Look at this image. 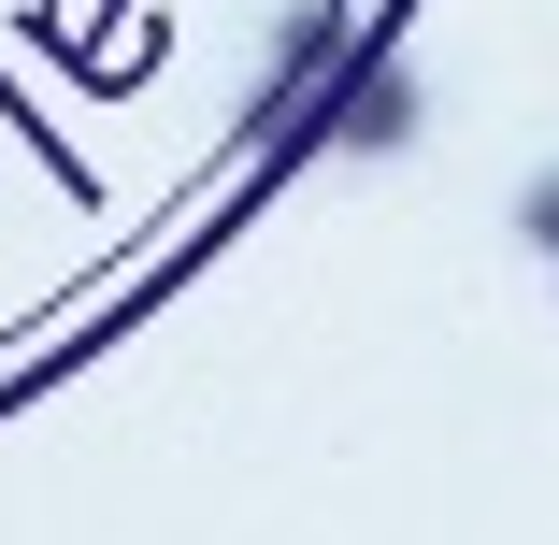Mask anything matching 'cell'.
I'll return each mask as SVG.
<instances>
[{"instance_id": "2", "label": "cell", "mask_w": 559, "mask_h": 545, "mask_svg": "<svg viewBox=\"0 0 559 545\" xmlns=\"http://www.w3.org/2000/svg\"><path fill=\"white\" fill-rule=\"evenodd\" d=\"M545 259H559V245H545Z\"/></svg>"}, {"instance_id": "1", "label": "cell", "mask_w": 559, "mask_h": 545, "mask_svg": "<svg viewBox=\"0 0 559 545\" xmlns=\"http://www.w3.org/2000/svg\"><path fill=\"white\" fill-rule=\"evenodd\" d=\"M402 130H416V86H402V72H359L345 100H330V144H359V158H388Z\"/></svg>"}]
</instances>
